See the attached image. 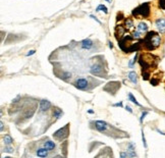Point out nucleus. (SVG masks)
I'll return each instance as SVG.
<instances>
[{
  "mask_svg": "<svg viewBox=\"0 0 165 158\" xmlns=\"http://www.w3.org/2000/svg\"><path fill=\"white\" fill-rule=\"evenodd\" d=\"M3 141H4V143H5V145H10L12 143V138L9 135H6L3 137Z\"/></svg>",
  "mask_w": 165,
  "mask_h": 158,
  "instance_id": "dca6fc26",
  "label": "nucleus"
},
{
  "mask_svg": "<svg viewBox=\"0 0 165 158\" xmlns=\"http://www.w3.org/2000/svg\"><path fill=\"white\" fill-rule=\"evenodd\" d=\"M125 109H127V111H129V112H130V113H132V108H130V107H129V106H125Z\"/></svg>",
  "mask_w": 165,
  "mask_h": 158,
  "instance_id": "c85d7f7f",
  "label": "nucleus"
},
{
  "mask_svg": "<svg viewBox=\"0 0 165 158\" xmlns=\"http://www.w3.org/2000/svg\"><path fill=\"white\" fill-rule=\"evenodd\" d=\"M132 16L137 19H147L150 16V4L143 3L132 10Z\"/></svg>",
  "mask_w": 165,
  "mask_h": 158,
  "instance_id": "f03ea898",
  "label": "nucleus"
},
{
  "mask_svg": "<svg viewBox=\"0 0 165 158\" xmlns=\"http://www.w3.org/2000/svg\"><path fill=\"white\" fill-rule=\"evenodd\" d=\"M36 51L35 50H30L29 52H28V54H27V56H30V55H33L34 53H35Z\"/></svg>",
  "mask_w": 165,
  "mask_h": 158,
  "instance_id": "cd10ccee",
  "label": "nucleus"
},
{
  "mask_svg": "<svg viewBox=\"0 0 165 158\" xmlns=\"http://www.w3.org/2000/svg\"><path fill=\"white\" fill-rule=\"evenodd\" d=\"M0 125H1V131H3V125H3V122H0Z\"/></svg>",
  "mask_w": 165,
  "mask_h": 158,
  "instance_id": "c756f323",
  "label": "nucleus"
},
{
  "mask_svg": "<svg viewBox=\"0 0 165 158\" xmlns=\"http://www.w3.org/2000/svg\"><path fill=\"white\" fill-rule=\"evenodd\" d=\"M155 24H156L157 29L161 34L165 33V19H158L155 22Z\"/></svg>",
  "mask_w": 165,
  "mask_h": 158,
  "instance_id": "0eeeda50",
  "label": "nucleus"
},
{
  "mask_svg": "<svg viewBox=\"0 0 165 158\" xmlns=\"http://www.w3.org/2000/svg\"><path fill=\"white\" fill-rule=\"evenodd\" d=\"M4 151H5V152H9V153H11V152H13V149H12L11 147H5V149H4Z\"/></svg>",
  "mask_w": 165,
  "mask_h": 158,
  "instance_id": "393cba45",
  "label": "nucleus"
},
{
  "mask_svg": "<svg viewBox=\"0 0 165 158\" xmlns=\"http://www.w3.org/2000/svg\"><path fill=\"white\" fill-rule=\"evenodd\" d=\"M48 151H49V150L46 149L45 147H44V148H39V149L37 150L36 154L38 155L39 157H47L48 156Z\"/></svg>",
  "mask_w": 165,
  "mask_h": 158,
  "instance_id": "9d476101",
  "label": "nucleus"
},
{
  "mask_svg": "<svg viewBox=\"0 0 165 158\" xmlns=\"http://www.w3.org/2000/svg\"><path fill=\"white\" fill-rule=\"evenodd\" d=\"M129 79L132 84H138V76L136 71H129Z\"/></svg>",
  "mask_w": 165,
  "mask_h": 158,
  "instance_id": "f8f14e48",
  "label": "nucleus"
},
{
  "mask_svg": "<svg viewBox=\"0 0 165 158\" xmlns=\"http://www.w3.org/2000/svg\"><path fill=\"white\" fill-rule=\"evenodd\" d=\"M138 31H140L141 33H147L148 32V26L146 23H144V22H141L139 24H138Z\"/></svg>",
  "mask_w": 165,
  "mask_h": 158,
  "instance_id": "9b49d317",
  "label": "nucleus"
},
{
  "mask_svg": "<svg viewBox=\"0 0 165 158\" xmlns=\"http://www.w3.org/2000/svg\"><path fill=\"white\" fill-rule=\"evenodd\" d=\"M129 99L130 101H132V103H135V104H136V105H138V106H141V104H140V103L136 100V98L134 97V95H132V93H129Z\"/></svg>",
  "mask_w": 165,
  "mask_h": 158,
  "instance_id": "a211bd4d",
  "label": "nucleus"
},
{
  "mask_svg": "<svg viewBox=\"0 0 165 158\" xmlns=\"http://www.w3.org/2000/svg\"><path fill=\"white\" fill-rule=\"evenodd\" d=\"M61 115H62V111H61L59 108H56V109L54 110V112H53V116L56 117V118H60Z\"/></svg>",
  "mask_w": 165,
  "mask_h": 158,
  "instance_id": "f3484780",
  "label": "nucleus"
},
{
  "mask_svg": "<svg viewBox=\"0 0 165 158\" xmlns=\"http://www.w3.org/2000/svg\"><path fill=\"white\" fill-rule=\"evenodd\" d=\"M81 46H82L83 49H86V50H90L93 47V41L90 40V39H85L81 42Z\"/></svg>",
  "mask_w": 165,
  "mask_h": 158,
  "instance_id": "1a4fd4ad",
  "label": "nucleus"
},
{
  "mask_svg": "<svg viewBox=\"0 0 165 158\" xmlns=\"http://www.w3.org/2000/svg\"><path fill=\"white\" fill-rule=\"evenodd\" d=\"M75 87L78 88V90H85V89L88 87V81L84 78L78 79L75 82Z\"/></svg>",
  "mask_w": 165,
  "mask_h": 158,
  "instance_id": "20e7f679",
  "label": "nucleus"
},
{
  "mask_svg": "<svg viewBox=\"0 0 165 158\" xmlns=\"http://www.w3.org/2000/svg\"><path fill=\"white\" fill-rule=\"evenodd\" d=\"M113 106H114V107H118V106H119V107H122V102L115 103V104H113Z\"/></svg>",
  "mask_w": 165,
  "mask_h": 158,
  "instance_id": "bb28decb",
  "label": "nucleus"
},
{
  "mask_svg": "<svg viewBox=\"0 0 165 158\" xmlns=\"http://www.w3.org/2000/svg\"><path fill=\"white\" fill-rule=\"evenodd\" d=\"M95 128L97 131H99L101 133L106 132V130L108 129V125L106 122H103V120H97L95 122Z\"/></svg>",
  "mask_w": 165,
  "mask_h": 158,
  "instance_id": "39448f33",
  "label": "nucleus"
},
{
  "mask_svg": "<svg viewBox=\"0 0 165 158\" xmlns=\"http://www.w3.org/2000/svg\"><path fill=\"white\" fill-rule=\"evenodd\" d=\"M106 1H108V2H111V0H106Z\"/></svg>",
  "mask_w": 165,
  "mask_h": 158,
  "instance_id": "2f4dec72",
  "label": "nucleus"
},
{
  "mask_svg": "<svg viewBox=\"0 0 165 158\" xmlns=\"http://www.w3.org/2000/svg\"><path fill=\"white\" fill-rule=\"evenodd\" d=\"M68 134H70V127H68V125H66L62 129H59L57 132L54 133L53 137L58 141H62L63 139L68 137Z\"/></svg>",
  "mask_w": 165,
  "mask_h": 158,
  "instance_id": "7ed1b4c3",
  "label": "nucleus"
},
{
  "mask_svg": "<svg viewBox=\"0 0 165 158\" xmlns=\"http://www.w3.org/2000/svg\"><path fill=\"white\" fill-rule=\"evenodd\" d=\"M100 10H102L104 13H108V9H107V7L105 6V5H103V4H99L98 5V7L96 8V11H100Z\"/></svg>",
  "mask_w": 165,
  "mask_h": 158,
  "instance_id": "2eb2a0df",
  "label": "nucleus"
},
{
  "mask_svg": "<svg viewBox=\"0 0 165 158\" xmlns=\"http://www.w3.org/2000/svg\"><path fill=\"white\" fill-rule=\"evenodd\" d=\"M44 147H45L47 150H49V151H51V150L55 149L56 145H55V143L52 142V141H47V142L44 143Z\"/></svg>",
  "mask_w": 165,
  "mask_h": 158,
  "instance_id": "ddd939ff",
  "label": "nucleus"
},
{
  "mask_svg": "<svg viewBox=\"0 0 165 158\" xmlns=\"http://www.w3.org/2000/svg\"><path fill=\"white\" fill-rule=\"evenodd\" d=\"M137 156L136 152H130V151H127V152H121L120 153V157H135Z\"/></svg>",
  "mask_w": 165,
  "mask_h": 158,
  "instance_id": "4468645a",
  "label": "nucleus"
},
{
  "mask_svg": "<svg viewBox=\"0 0 165 158\" xmlns=\"http://www.w3.org/2000/svg\"><path fill=\"white\" fill-rule=\"evenodd\" d=\"M159 6H160V8L165 10V0H159Z\"/></svg>",
  "mask_w": 165,
  "mask_h": 158,
  "instance_id": "4be33fe9",
  "label": "nucleus"
},
{
  "mask_svg": "<svg viewBox=\"0 0 165 158\" xmlns=\"http://www.w3.org/2000/svg\"><path fill=\"white\" fill-rule=\"evenodd\" d=\"M102 70H103V68L99 63H95V65H93L91 66V73L94 76H101Z\"/></svg>",
  "mask_w": 165,
  "mask_h": 158,
  "instance_id": "423d86ee",
  "label": "nucleus"
},
{
  "mask_svg": "<svg viewBox=\"0 0 165 158\" xmlns=\"http://www.w3.org/2000/svg\"><path fill=\"white\" fill-rule=\"evenodd\" d=\"M142 139H143V144H144V147L147 148V143H146V139H145L144 132H142Z\"/></svg>",
  "mask_w": 165,
  "mask_h": 158,
  "instance_id": "5701e85b",
  "label": "nucleus"
},
{
  "mask_svg": "<svg viewBox=\"0 0 165 158\" xmlns=\"http://www.w3.org/2000/svg\"><path fill=\"white\" fill-rule=\"evenodd\" d=\"M137 59H138V54H136V56H135L134 59H132V61H130V62L129 63V68H132V66H134V65L136 63V61H137Z\"/></svg>",
  "mask_w": 165,
  "mask_h": 158,
  "instance_id": "412c9836",
  "label": "nucleus"
},
{
  "mask_svg": "<svg viewBox=\"0 0 165 158\" xmlns=\"http://www.w3.org/2000/svg\"><path fill=\"white\" fill-rule=\"evenodd\" d=\"M51 107V103L48 100H41L40 101V111L46 112Z\"/></svg>",
  "mask_w": 165,
  "mask_h": 158,
  "instance_id": "6e6552de",
  "label": "nucleus"
},
{
  "mask_svg": "<svg viewBox=\"0 0 165 158\" xmlns=\"http://www.w3.org/2000/svg\"><path fill=\"white\" fill-rule=\"evenodd\" d=\"M109 47H110V48H113V45H112L111 42H110V43H109Z\"/></svg>",
  "mask_w": 165,
  "mask_h": 158,
  "instance_id": "7c9ffc66",
  "label": "nucleus"
},
{
  "mask_svg": "<svg viewBox=\"0 0 165 158\" xmlns=\"http://www.w3.org/2000/svg\"><path fill=\"white\" fill-rule=\"evenodd\" d=\"M90 18L94 19H95V21H96V22H97V23H98V24H101V22H100V21H99V19H98L97 18H96V16H92V14H91V16H90Z\"/></svg>",
  "mask_w": 165,
  "mask_h": 158,
  "instance_id": "a878e982",
  "label": "nucleus"
},
{
  "mask_svg": "<svg viewBox=\"0 0 165 158\" xmlns=\"http://www.w3.org/2000/svg\"><path fill=\"white\" fill-rule=\"evenodd\" d=\"M160 43H161V37L154 31L147 33V35L143 39V47L147 51H153L157 49L160 46Z\"/></svg>",
  "mask_w": 165,
  "mask_h": 158,
  "instance_id": "f257e3e1",
  "label": "nucleus"
},
{
  "mask_svg": "<svg viewBox=\"0 0 165 158\" xmlns=\"http://www.w3.org/2000/svg\"><path fill=\"white\" fill-rule=\"evenodd\" d=\"M148 114V112L147 111H144L142 113V116H141V118H140V122H141V123L143 122V120H144V118H145V116Z\"/></svg>",
  "mask_w": 165,
  "mask_h": 158,
  "instance_id": "b1692460",
  "label": "nucleus"
},
{
  "mask_svg": "<svg viewBox=\"0 0 165 158\" xmlns=\"http://www.w3.org/2000/svg\"><path fill=\"white\" fill-rule=\"evenodd\" d=\"M135 145L134 143H129V145H127V151H130V152H135Z\"/></svg>",
  "mask_w": 165,
  "mask_h": 158,
  "instance_id": "6ab92c4d",
  "label": "nucleus"
},
{
  "mask_svg": "<svg viewBox=\"0 0 165 158\" xmlns=\"http://www.w3.org/2000/svg\"><path fill=\"white\" fill-rule=\"evenodd\" d=\"M70 76H71L70 73H63L62 76H61V79H63V80H67V79H70Z\"/></svg>",
  "mask_w": 165,
  "mask_h": 158,
  "instance_id": "aec40b11",
  "label": "nucleus"
}]
</instances>
